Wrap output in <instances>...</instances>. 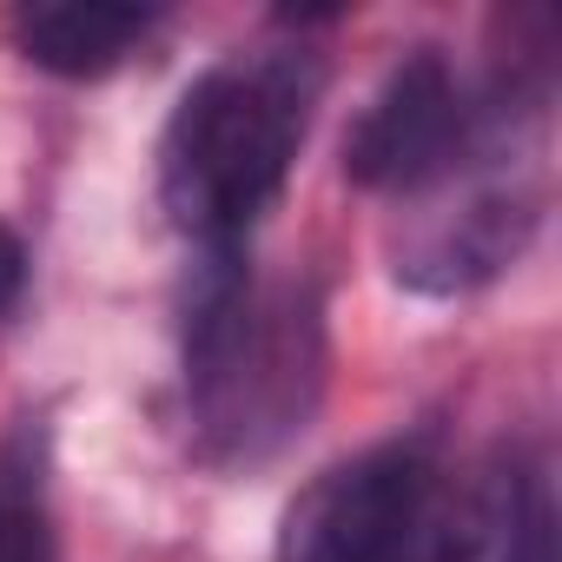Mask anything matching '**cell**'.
<instances>
[{
  "label": "cell",
  "instance_id": "5",
  "mask_svg": "<svg viewBox=\"0 0 562 562\" xmlns=\"http://www.w3.org/2000/svg\"><path fill=\"white\" fill-rule=\"evenodd\" d=\"M509 113H536V100L522 93H496L490 106L463 87V74L450 67L443 47H411L378 93L364 100V113L345 133V179L384 199H417L437 179H450L496 120Z\"/></svg>",
  "mask_w": 562,
  "mask_h": 562
},
{
  "label": "cell",
  "instance_id": "9",
  "mask_svg": "<svg viewBox=\"0 0 562 562\" xmlns=\"http://www.w3.org/2000/svg\"><path fill=\"white\" fill-rule=\"evenodd\" d=\"M21 292H27V245H21V232L8 218H0V318L21 305Z\"/></svg>",
  "mask_w": 562,
  "mask_h": 562
},
{
  "label": "cell",
  "instance_id": "3",
  "mask_svg": "<svg viewBox=\"0 0 562 562\" xmlns=\"http://www.w3.org/2000/svg\"><path fill=\"white\" fill-rule=\"evenodd\" d=\"M476 542L483 509L463 496L450 463L411 437L312 476L285 509L278 562H470Z\"/></svg>",
  "mask_w": 562,
  "mask_h": 562
},
{
  "label": "cell",
  "instance_id": "6",
  "mask_svg": "<svg viewBox=\"0 0 562 562\" xmlns=\"http://www.w3.org/2000/svg\"><path fill=\"white\" fill-rule=\"evenodd\" d=\"M159 27H166L159 8H126V0H34L8 21L21 60L54 80H106Z\"/></svg>",
  "mask_w": 562,
  "mask_h": 562
},
{
  "label": "cell",
  "instance_id": "4",
  "mask_svg": "<svg viewBox=\"0 0 562 562\" xmlns=\"http://www.w3.org/2000/svg\"><path fill=\"white\" fill-rule=\"evenodd\" d=\"M503 133H516V113L490 126V139L430 192L404 199V225L391 238V271L397 285L424 299H463L483 292L529 251L542 225V186L529 159L503 153Z\"/></svg>",
  "mask_w": 562,
  "mask_h": 562
},
{
  "label": "cell",
  "instance_id": "8",
  "mask_svg": "<svg viewBox=\"0 0 562 562\" xmlns=\"http://www.w3.org/2000/svg\"><path fill=\"white\" fill-rule=\"evenodd\" d=\"M496 529H503V562H555V503H549V483L542 476H516Z\"/></svg>",
  "mask_w": 562,
  "mask_h": 562
},
{
  "label": "cell",
  "instance_id": "2",
  "mask_svg": "<svg viewBox=\"0 0 562 562\" xmlns=\"http://www.w3.org/2000/svg\"><path fill=\"white\" fill-rule=\"evenodd\" d=\"M325 54L305 41H258L218 54L159 133V205L199 251H245L278 212L325 100Z\"/></svg>",
  "mask_w": 562,
  "mask_h": 562
},
{
  "label": "cell",
  "instance_id": "1",
  "mask_svg": "<svg viewBox=\"0 0 562 562\" xmlns=\"http://www.w3.org/2000/svg\"><path fill=\"white\" fill-rule=\"evenodd\" d=\"M331 384L325 285L251 271V251H199L186 292V417L212 470H258L292 450Z\"/></svg>",
  "mask_w": 562,
  "mask_h": 562
},
{
  "label": "cell",
  "instance_id": "7",
  "mask_svg": "<svg viewBox=\"0 0 562 562\" xmlns=\"http://www.w3.org/2000/svg\"><path fill=\"white\" fill-rule=\"evenodd\" d=\"M0 562H54L47 496H41V470L27 457L0 470Z\"/></svg>",
  "mask_w": 562,
  "mask_h": 562
}]
</instances>
